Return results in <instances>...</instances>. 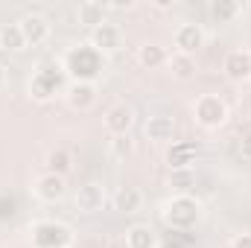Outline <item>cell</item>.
Returning a JSON list of instances; mask_svg holds the SVG:
<instances>
[{
  "label": "cell",
  "instance_id": "1",
  "mask_svg": "<svg viewBox=\"0 0 251 248\" xmlns=\"http://www.w3.org/2000/svg\"><path fill=\"white\" fill-rule=\"evenodd\" d=\"M64 70L73 76V82H94L102 73V53H97L91 44H76L64 56Z\"/></svg>",
  "mask_w": 251,
  "mask_h": 248
},
{
  "label": "cell",
  "instance_id": "2",
  "mask_svg": "<svg viewBox=\"0 0 251 248\" xmlns=\"http://www.w3.org/2000/svg\"><path fill=\"white\" fill-rule=\"evenodd\" d=\"M199 216H201V207H199V201H196L190 193L173 196V198L167 201V207H164V222H167L173 231H190V228H196Z\"/></svg>",
  "mask_w": 251,
  "mask_h": 248
},
{
  "label": "cell",
  "instance_id": "3",
  "mask_svg": "<svg viewBox=\"0 0 251 248\" xmlns=\"http://www.w3.org/2000/svg\"><path fill=\"white\" fill-rule=\"evenodd\" d=\"M32 246L35 248H70L73 246V231L56 222V219H44L32 225Z\"/></svg>",
  "mask_w": 251,
  "mask_h": 248
},
{
  "label": "cell",
  "instance_id": "4",
  "mask_svg": "<svg viewBox=\"0 0 251 248\" xmlns=\"http://www.w3.org/2000/svg\"><path fill=\"white\" fill-rule=\"evenodd\" d=\"M62 82H64V70L59 64H41L29 79V97L38 99V102H47V99L56 97Z\"/></svg>",
  "mask_w": 251,
  "mask_h": 248
},
{
  "label": "cell",
  "instance_id": "5",
  "mask_svg": "<svg viewBox=\"0 0 251 248\" xmlns=\"http://www.w3.org/2000/svg\"><path fill=\"white\" fill-rule=\"evenodd\" d=\"M193 114H196V123L204 125V128H219V125L228 120V105L222 97L216 94H201L193 105Z\"/></svg>",
  "mask_w": 251,
  "mask_h": 248
},
{
  "label": "cell",
  "instance_id": "6",
  "mask_svg": "<svg viewBox=\"0 0 251 248\" xmlns=\"http://www.w3.org/2000/svg\"><path fill=\"white\" fill-rule=\"evenodd\" d=\"M120 38H123V32H120V26L117 24H102V26H97V29H91V38H88V44L97 50V53H114L117 47H120Z\"/></svg>",
  "mask_w": 251,
  "mask_h": 248
},
{
  "label": "cell",
  "instance_id": "7",
  "mask_svg": "<svg viewBox=\"0 0 251 248\" xmlns=\"http://www.w3.org/2000/svg\"><path fill=\"white\" fill-rule=\"evenodd\" d=\"M204 44V29L199 24H181L176 29V53H184V56H196Z\"/></svg>",
  "mask_w": 251,
  "mask_h": 248
},
{
  "label": "cell",
  "instance_id": "8",
  "mask_svg": "<svg viewBox=\"0 0 251 248\" xmlns=\"http://www.w3.org/2000/svg\"><path fill=\"white\" fill-rule=\"evenodd\" d=\"M21 32H24V38H26V44H44L47 38H50V21L44 18V15H38V12H32V15H24L21 21Z\"/></svg>",
  "mask_w": 251,
  "mask_h": 248
},
{
  "label": "cell",
  "instance_id": "9",
  "mask_svg": "<svg viewBox=\"0 0 251 248\" xmlns=\"http://www.w3.org/2000/svg\"><path fill=\"white\" fill-rule=\"evenodd\" d=\"M222 70H225V76L231 82H246V79H251V50H231L225 56Z\"/></svg>",
  "mask_w": 251,
  "mask_h": 248
},
{
  "label": "cell",
  "instance_id": "10",
  "mask_svg": "<svg viewBox=\"0 0 251 248\" xmlns=\"http://www.w3.org/2000/svg\"><path fill=\"white\" fill-rule=\"evenodd\" d=\"M64 193H67V184H64L62 175L44 173V175L35 181V196H38L41 201H47V204H53V201H62Z\"/></svg>",
  "mask_w": 251,
  "mask_h": 248
},
{
  "label": "cell",
  "instance_id": "11",
  "mask_svg": "<svg viewBox=\"0 0 251 248\" xmlns=\"http://www.w3.org/2000/svg\"><path fill=\"white\" fill-rule=\"evenodd\" d=\"M97 102V88L94 82H70L67 88V105L76 111H88Z\"/></svg>",
  "mask_w": 251,
  "mask_h": 248
},
{
  "label": "cell",
  "instance_id": "12",
  "mask_svg": "<svg viewBox=\"0 0 251 248\" xmlns=\"http://www.w3.org/2000/svg\"><path fill=\"white\" fill-rule=\"evenodd\" d=\"M102 204H105V190L102 184H82L79 187V193H76V207L82 210V213H97V210H102Z\"/></svg>",
  "mask_w": 251,
  "mask_h": 248
},
{
  "label": "cell",
  "instance_id": "13",
  "mask_svg": "<svg viewBox=\"0 0 251 248\" xmlns=\"http://www.w3.org/2000/svg\"><path fill=\"white\" fill-rule=\"evenodd\" d=\"M105 128L111 131V134H128V128H131V123H134V111L126 105V102H120V105H111L108 111H105Z\"/></svg>",
  "mask_w": 251,
  "mask_h": 248
},
{
  "label": "cell",
  "instance_id": "14",
  "mask_svg": "<svg viewBox=\"0 0 251 248\" xmlns=\"http://www.w3.org/2000/svg\"><path fill=\"white\" fill-rule=\"evenodd\" d=\"M173 134H176V120H173V117H167V114L149 117V123H146V137H149L152 143H167V140H173Z\"/></svg>",
  "mask_w": 251,
  "mask_h": 248
},
{
  "label": "cell",
  "instance_id": "15",
  "mask_svg": "<svg viewBox=\"0 0 251 248\" xmlns=\"http://www.w3.org/2000/svg\"><path fill=\"white\" fill-rule=\"evenodd\" d=\"M76 18H79V24H82V26L97 29V26H102V24H105V6H102V3H94V0H88V3H82V6L76 9Z\"/></svg>",
  "mask_w": 251,
  "mask_h": 248
},
{
  "label": "cell",
  "instance_id": "16",
  "mask_svg": "<svg viewBox=\"0 0 251 248\" xmlns=\"http://www.w3.org/2000/svg\"><path fill=\"white\" fill-rule=\"evenodd\" d=\"M196 155H199V143H176L170 149L167 161H170L173 170H190V164H193Z\"/></svg>",
  "mask_w": 251,
  "mask_h": 248
},
{
  "label": "cell",
  "instance_id": "17",
  "mask_svg": "<svg viewBox=\"0 0 251 248\" xmlns=\"http://www.w3.org/2000/svg\"><path fill=\"white\" fill-rule=\"evenodd\" d=\"M158 237L149 225H131L126 231V248H155Z\"/></svg>",
  "mask_w": 251,
  "mask_h": 248
},
{
  "label": "cell",
  "instance_id": "18",
  "mask_svg": "<svg viewBox=\"0 0 251 248\" xmlns=\"http://www.w3.org/2000/svg\"><path fill=\"white\" fill-rule=\"evenodd\" d=\"M24 47H26V38H24V32H21V24H6V26H0V50L18 53V50H24Z\"/></svg>",
  "mask_w": 251,
  "mask_h": 248
},
{
  "label": "cell",
  "instance_id": "19",
  "mask_svg": "<svg viewBox=\"0 0 251 248\" xmlns=\"http://www.w3.org/2000/svg\"><path fill=\"white\" fill-rule=\"evenodd\" d=\"M137 62L143 64V67H149V70H155V67L170 62V56H167V50L161 44H143L137 50Z\"/></svg>",
  "mask_w": 251,
  "mask_h": 248
},
{
  "label": "cell",
  "instance_id": "20",
  "mask_svg": "<svg viewBox=\"0 0 251 248\" xmlns=\"http://www.w3.org/2000/svg\"><path fill=\"white\" fill-rule=\"evenodd\" d=\"M70 167H73V158H70V152L62 149V146H56V149H50L47 152V173H53V175H67L70 173Z\"/></svg>",
  "mask_w": 251,
  "mask_h": 248
},
{
  "label": "cell",
  "instance_id": "21",
  "mask_svg": "<svg viewBox=\"0 0 251 248\" xmlns=\"http://www.w3.org/2000/svg\"><path fill=\"white\" fill-rule=\"evenodd\" d=\"M140 201H143V196H140V190H134V187H120V190L114 193V207L123 210V213H134V210L140 207Z\"/></svg>",
  "mask_w": 251,
  "mask_h": 248
},
{
  "label": "cell",
  "instance_id": "22",
  "mask_svg": "<svg viewBox=\"0 0 251 248\" xmlns=\"http://www.w3.org/2000/svg\"><path fill=\"white\" fill-rule=\"evenodd\" d=\"M240 3L237 0H213L210 3V15H213V21H219V24H231L237 15H240Z\"/></svg>",
  "mask_w": 251,
  "mask_h": 248
},
{
  "label": "cell",
  "instance_id": "23",
  "mask_svg": "<svg viewBox=\"0 0 251 248\" xmlns=\"http://www.w3.org/2000/svg\"><path fill=\"white\" fill-rule=\"evenodd\" d=\"M170 70L176 79H190L196 73V56H184V53H173L170 56Z\"/></svg>",
  "mask_w": 251,
  "mask_h": 248
},
{
  "label": "cell",
  "instance_id": "24",
  "mask_svg": "<svg viewBox=\"0 0 251 248\" xmlns=\"http://www.w3.org/2000/svg\"><path fill=\"white\" fill-rule=\"evenodd\" d=\"M131 152H134V140H131L128 134H114V137H111V155H114L117 161L131 158Z\"/></svg>",
  "mask_w": 251,
  "mask_h": 248
},
{
  "label": "cell",
  "instance_id": "25",
  "mask_svg": "<svg viewBox=\"0 0 251 248\" xmlns=\"http://www.w3.org/2000/svg\"><path fill=\"white\" fill-rule=\"evenodd\" d=\"M193 181H196V178H193L190 170H173V173H170V187H173L178 196H184L190 187H193Z\"/></svg>",
  "mask_w": 251,
  "mask_h": 248
},
{
  "label": "cell",
  "instance_id": "26",
  "mask_svg": "<svg viewBox=\"0 0 251 248\" xmlns=\"http://www.w3.org/2000/svg\"><path fill=\"white\" fill-rule=\"evenodd\" d=\"M240 152H243V158H249V161H251V131L240 140Z\"/></svg>",
  "mask_w": 251,
  "mask_h": 248
},
{
  "label": "cell",
  "instance_id": "27",
  "mask_svg": "<svg viewBox=\"0 0 251 248\" xmlns=\"http://www.w3.org/2000/svg\"><path fill=\"white\" fill-rule=\"evenodd\" d=\"M231 248H251V234H240L237 240H234V246Z\"/></svg>",
  "mask_w": 251,
  "mask_h": 248
},
{
  "label": "cell",
  "instance_id": "28",
  "mask_svg": "<svg viewBox=\"0 0 251 248\" xmlns=\"http://www.w3.org/2000/svg\"><path fill=\"white\" fill-rule=\"evenodd\" d=\"M161 248H184V243H178V240H173V243H164Z\"/></svg>",
  "mask_w": 251,
  "mask_h": 248
},
{
  "label": "cell",
  "instance_id": "29",
  "mask_svg": "<svg viewBox=\"0 0 251 248\" xmlns=\"http://www.w3.org/2000/svg\"><path fill=\"white\" fill-rule=\"evenodd\" d=\"M3 85H6V67L0 64V88H3Z\"/></svg>",
  "mask_w": 251,
  "mask_h": 248
},
{
  "label": "cell",
  "instance_id": "30",
  "mask_svg": "<svg viewBox=\"0 0 251 248\" xmlns=\"http://www.w3.org/2000/svg\"><path fill=\"white\" fill-rule=\"evenodd\" d=\"M70 248H73V246H70Z\"/></svg>",
  "mask_w": 251,
  "mask_h": 248
}]
</instances>
